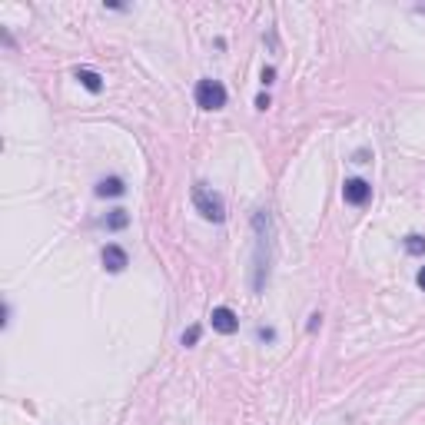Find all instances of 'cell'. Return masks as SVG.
I'll use <instances>...</instances> for the list:
<instances>
[{"mask_svg":"<svg viewBox=\"0 0 425 425\" xmlns=\"http://www.w3.org/2000/svg\"><path fill=\"white\" fill-rule=\"evenodd\" d=\"M319 326H322V316H319V313H316V316L309 319V332H316V329H319Z\"/></svg>","mask_w":425,"mask_h":425,"instance_id":"13","label":"cell"},{"mask_svg":"<svg viewBox=\"0 0 425 425\" xmlns=\"http://www.w3.org/2000/svg\"><path fill=\"white\" fill-rule=\"evenodd\" d=\"M252 226H256V233H260V240H256V279H252V289L260 293L262 283H266V273H269V256H266V250H269V240L262 236V226H266V213H256V219H252Z\"/></svg>","mask_w":425,"mask_h":425,"instance_id":"2","label":"cell"},{"mask_svg":"<svg viewBox=\"0 0 425 425\" xmlns=\"http://www.w3.org/2000/svg\"><path fill=\"white\" fill-rule=\"evenodd\" d=\"M415 283H419V289H422V293H425V266H422V269H419V279H415Z\"/></svg>","mask_w":425,"mask_h":425,"instance_id":"15","label":"cell"},{"mask_svg":"<svg viewBox=\"0 0 425 425\" xmlns=\"http://www.w3.org/2000/svg\"><path fill=\"white\" fill-rule=\"evenodd\" d=\"M76 80H80L90 93H100V90H103V80H100V74H93V70H76Z\"/></svg>","mask_w":425,"mask_h":425,"instance_id":"8","label":"cell"},{"mask_svg":"<svg viewBox=\"0 0 425 425\" xmlns=\"http://www.w3.org/2000/svg\"><path fill=\"white\" fill-rule=\"evenodd\" d=\"M123 190H127V186H123L120 176H107V180H100L97 183L100 197H123Z\"/></svg>","mask_w":425,"mask_h":425,"instance_id":"7","label":"cell"},{"mask_svg":"<svg viewBox=\"0 0 425 425\" xmlns=\"http://www.w3.org/2000/svg\"><path fill=\"white\" fill-rule=\"evenodd\" d=\"M256 107H260V110H269V97H266V93H262V97H256Z\"/></svg>","mask_w":425,"mask_h":425,"instance_id":"14","label":"cell"},{"mask_svg":"<svg viewBox=\"0 0 425 425\" xmlns=\"http://www.w3.org/2000/svg\"><path fill=\"white\" fill-rule=\"evenodd\" d=\"M342 197H346V203H352V206H366L372 197V186L366 183V180H359V176H352V180L342 183Z\"/></svg>","mask_w":425,"mask_h":425,"instance_id":"4","label":"cell"},{"mask_svg":"<svg viewBox=\"0 0 425 425\" xmlns=\"http://www.w3.org/2000/svg\"><path fill=\"white\" fill-rule=\"evenodd\" d=\"M405 250L412 252V256H422V252H425V236H419V233L405 236Z\"/></svg>","mask_w":425,"mask_h":425,"instance_id":"10","label":"cell"},{"mask_svg":"<svg viewBox=\"0 0 425 425\" xmlns=\"http://www.w3.org/2000/svg\"><path fill=\"white\" fill-rule=\"evenodd\" d=\"M276 80V70L273 66H266V70H262V83H266V87H269V83H273Z\"/></svg>","mask_w":425,"mask_h":425,"instance_id":"12","label":"cell"},{"mask_svg":"<svg viewBox=\"0 0 425 425\" xmlns=\"http://www.w3.org/2000/svg\"><path fill=\"white\" fill-rule=\"evenodd\" d=\"M127 223H130V213H127V209H113V213L107 216V226L110 229H123Z\"/></svg>","mask_w":425,"mask_h":425,"instance_id":"9","label":"cell"},{"mask_svg":"<svg viewBox=\"0 0 425 425\" xmlns=\"http://www.w3.org/2000/svg\"><path fill=\"white\" fill-rule=\"evenodd\" d=\"M197 103L203 110H223L226 107V87L219 80H199L197 83Z\"/></svg>","mask_w":425,"mask_h":425,"instance_id":"3","label":"cell"},{"mask_svg":"<svg viewBox=\"0 0 425 425\" xmlns=\"http://www.w3.org/2000/svg\"><path fill=\"white\" fill-rule=\"evenodd\" d=\"M127 262H130V256H127V250L117 246V243H110L107 250H103V266H107V273H123Z\"/></svg>","mask_w":425,"mask_h":425,"instance_id":"6","label":"cell"},{"mask_svg":"<svg viewBox=\"0 0 425 425\" xmlns=\"http://www.w3.org/2000/svg\"><path fill=\"white\" fill-rule=\"evenodd\" d=\"M197 339H199V326H190L183 332V346H197Z\"/></svg>","mask_w":425,"mask_h":425,"instance_id":"11","label":"cell"},{"mask_svg":"<svg viewBox=\"0 0 425 425\" xmlns=\"http://www.w3.org/2000/svg\"><path fill=\"white\" fill-rule=\"evenodd\" d=\"M209 319H213V329L223 332V336H229V332H236V329H240V319H236V313H233L229 305H216Z\"/></svg>","mask_w":425,"mask_h":425,"instance_id":"5","label":"cell"},{"mask_svg":"<svg viewBox=\"0 0 425 425\" xmlns=\"http://www.w3.org/2000/svg\"><path fill=\"white\" fill-rule=\"evenodd\" d=\"M193 206H197L206 219H213V223H223V216H226L223 197H219V193H213L206 183H197V186H193Z\"/></svg>","mask_w":425,"mask_h":425,"instance_id":"1","label":"cell"}]
</instances>
